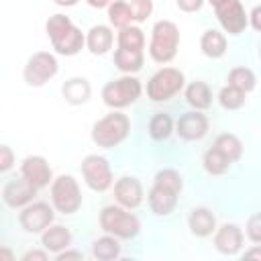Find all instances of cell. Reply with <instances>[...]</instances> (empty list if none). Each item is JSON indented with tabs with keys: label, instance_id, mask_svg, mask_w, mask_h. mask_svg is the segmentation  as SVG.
I'll list each match as a JSON object with an SVG mask.
<instances>
[{
	"label": "cell",
	"instance_id": "6da1fadb",
	"mask_svg": "<svg viewBox=\"0 0 261 261\" xmlns=\"http://www.w3.org/2000/svg\"><path fill=\"white\" fill-rule=\"evenodd\" d=\"M45 31H47V37H49L53 49L59 55H65V57L77 55L86 45V35L65 14L49 16V20L45 22Z\"/></svg>",
	"mask_w": 261,
	"mask_h": 261
},
{
	"label": "cell",
	"instance_id": "7a4b0ae2",
	"mask_svg": "<svg viewBox=\"0 0 261 261\" xmlns=\"http://www.w3.org/2000/svg\"><path fill=\"white\" fill-rule=\"evenodd\" d=\"M128 133H130V120L126 114L118 110H112L110 114L102 116L92 124V141L104 149L118 147L128 137Z\"/></svg>",
	"mask_w": 261,
	"mask_h": 261
},
{
	"label": "cell",
	"instance_id": "3957f363",
	"mask_svg": "<svg viewBox=\"0 0 261 261\" xmlns=\"http://www.w3.org/2000/svg\"><path fill=\"white\" fill-rule=\"evenodd\" d=\"M179 47V29L171 20H157L151 31L149 55L155 63H169L177 55Z\"/></svg>",
	"mask_w": 261,
	"mask_h": 261
},
{
	"label": "cell",
	"instance_id": "277c9868",
	"mask_svg": "<svg viewBox=\"0 0 261 261\" xmlns=\"http://www.w3.org/2000/svg\"><path fill=\"white\" fill-rule=\"evenodd\" d=\"M100 226L106 234H112L116 239H135L141 230V222L135 214H130L120 204L104 206L100 212Z\"/></svg>",
	"mask_w": 261,
	"mask_h": 261
},
{
	"label": "cell",
	"instance_id": "5b68a950",
	"mask_svg": "<svg viewBox=\"0 0 261 261\" xmlns=\"http://www.w3.org/2000/svg\"><path fill=\"white\" fill-rule=\"evenodd\" d=\"M141 92H143L141 82L133 73H124L122 77H116L102 88V100L108 108L120 110V108L135 104L139 100Z\"/></svg>",
	"mask_w": 261,
	"mask_h": 261
},
{
	"label": "cell",
	"instance_id": "8992f818",
	"mask_svg": "<svg viewBox=\"0 0 261 261\" xmlns=\"http://www.w3.org/2000/svg\"><path fill=\"white\" fill-rule=\"evenodd\" d=\"M186 84L184 71L175 67H161L147 82V98L151 102H167L171 100Z\"/></svg>",
	"mask_w": 261,
	"mask_h": 261
},
{
	"label": "cell",
	"instance_id": "52a82bcc",
	"mask_svg": "<svg viewBox=\"0 0 261 261\" xmlns=\"http://www.w3.org/2000/svg\"><path fill=\"white\" fill-rule=\"evenodd\" d=\"M51 204L61 214H73L82 206V192L80 184L73 175H57L51 181Z\"/></svg>",
	"mask_w": 261,
	"mask_h": 261
},
{
	"label": "cell",
	"instance_id": "ba28073f",
	"mask_svg": "<svg viewBox=\"0 0 261 261\" xmlns=\"http://www.w3.org/2000/svg\"><path fill=\"white\" fill-rule=\"evenodd\" d=\"M57 69H59V63H57V59H55L53 53H49V51H37V53H33L27 59V65L22 69V77H24V82L29 86L41 88L49 80L55 77Z\"/></svg>",
	"mask_w": 261,
	"mask_h": 261
},
{
	"label": "cell",
	"instance_id": "9c48e42d",
	"mask_svg": "<svg viewBox=\"0 0 261 261\" xmlns=\"http://www.w3.org/2000/svg\"><path fill=\"white\" fill-rule=\"evenodd\" d=\"M82 175L86 186L94 192H106L114 184L112 167L102 155H86L82 161Z\"/></svg>",
	"mask_w": 261,
	"mask_h": 261
},
{
	"label": "cell",
	"instance_id": "30bf717a",
	"mask_svg": "<svg viewBox=\"0 0 261 261\" xmlns=\"http://www.w3.org/2000/svg\"><path fill=\"white\" fill-rule=\"evenodd\" d=\"M53 218H55V212L47 202H31L18 214L20 226L31 234H41L53 222Z\"/></svg>",
	"mask_w": 261,
	"mask_h": 261
},
{
	"label": "cell",
	"instance_id": "8fae6325",
	"mask_svg": "<svg viewBox=\"0 0 261 261\" xmlns=\"http://www.w3.org/2000/svg\"><path fill=\"white\" fill-rule=\"evenodd\" d=\"M214 10H216V18H218L220 27L228 35H241L249 24V16H247L241 0H224L222 4L214 6Z\"/></svg>",
	"mask_w": 261,
	"mask_h": 261
},
{
	"label": "cell",
	"instance_id": "7c38bea8",
	"mask_svg": "<svg viewBox=\"0 0 261 261\" xmlns=\"http://www.w3.org/2000/svg\"><path fill=\"white\" fill-rule=\"evenodd\" d=\"M208 126V116L202 110H190L177 118V122L173 124V133H177V137L184 141H200L206 137Z\"/></svg>",
	"mask_w": 261,
	"mask_h": 261
},
{
	"label": "cell",
	"instance_id": "4fadbf2b",
	"mask_svg": "<svg viewBox=\"0 0 261 261\" xmlns=\"http://www.w3.org/2000/svg\"><path fill=\"white\" fill-rule=\"evenodd\" d=\"M20 175L29 184H33L37 190H43L53 181V171H51V167H49V163L43 155L24 157V161L20 165Z\"/></svg>",
	"mask_w": 261,
	"mask_h": 261
},
{
	"label": "cell",
	"instance_id": "5bb4252c",
	"mask_svg": "<svg viewBox=\"0 0 261 261\" xmlns=\"http://www.w3.org/2000/svg\"><path fill=\"white\" fill-rule=\"evenodd\" d=\"M243 230L234 222H226L222 226H216L214 230V247L222 255H237L243 249Z\"/></svg>",
	"mask_w": 261,
	"mask_h": 261
},
{
	"label": "cell",
	"instance_id": "9a60e30c",
	"mask_svg": "<svg viewBox=\"0 0 261 261\" xmlns=\"http://www.w3.org/2000/svg\"><path fill=\"white\" fill-rule=\"evenodd\" d=\"M114 198L122 208L133 210L143 202V184L133 175H122L114 184Z\"/></svg>",
	"mask_w": 261,
	"mask_h": 261
},
{
	"label": "cell",
	"instance_id": "2e32d148",
	"mask_svg": "<svg viewBox=\"0 0 261 261\" xmlns=\"http://www.w3.org/2000/svg\"><path fill=\"white\" fill-rule=\"evenodd\" d=\"M37 192H39V190H37L33 184H29L24 177H20V179L10 181V184L4 188L2 198H4L6 206H10V208H24L27 204L33 202V198L37 196Z\"/></svg>",
	"mask_w": 261,
	"mask_h": 261
},
{
	"label": "cell",
	"instance_id": "e0dca14e",
	"mask_svg": "<svg viewBox=\"0 0 261 261\" xmlns=\"http://www.w3.org/2000/svg\"><path fill=\"white\" fill-rule=\"evenodd\" d=\"M177 192H171L167 188H161V186H155L149 190V196H147V202H149V208L153 214L157 216H167L173 212V208L177 206Z\"/></svg>",
	"mask_w": 261,
	"mask_h": 261
},
{
	"label": "cell",
	"instance_id": "ac0fdd59",
	"mask_svg": "<svg viewBox=\"0 0 261 261\" xmlns=\"http://www.w3.org/2000/svg\"><path fill=\"white\" fill-rule=\"evenodd\" d=\"M114 33L108 24H94L86 35V47L92 55H106L112 49Z\"/></svg>",
	"mask_w": 261,
	"mask_h": 261
},
{
	"label": "cell",
	"instance_id": "d6986e66",
	"mask_svg": "<svg viewBox=\"0 0 261 261\" xmlns=\"http://www.w3.org/2000/svg\"><path fill=\"white\" fill-rule=\"evenodd\" d=\"M188 226H190V232L194 237H200V239L210 237L216 230V216L212 214V210H208L204 206H198L190 212Z\"/></svg>",
	"mask_w": 261,
	"mask_h": 261
},
{
	"label": "cell",
	"instance_id": "ffe728a7",
	"mask_svg": "<svg viewBox=\"0 0 261 261\" xmlns=\"http://www.w3.org/2000/svg\"><path fill=\"white\" fill-rule=\"evenodd\" d=\"M41 245L45 247V251L49 253H59L63 249H69L71 245V232L61 226V224H49L43 232H41Z\"/></svg>",
	"mask_w": 261,
	"mask_h": 261
},
{
	"label": "cell",
	"instance_id": "44dd1931",
	"mask_svg": "<svg viewBox=\"0 0 261 261\" xmlns=\"http://www.w3.org/2000/svg\"><path fill=\"white\" fill-rule=\"evenodd\" d=\"M61 94L65 98V102L77 106L90 100L92 96V86L86 77H69L63 86H61Z\"/></svg>",
	"mask_w": 261,
	"mask_h": 261
},
{
	"label": "cell",
	"instance_id": "7402d4cb",
	"mask_svg": "<svg viewBox=\"0 0 261 261\" xmlns=\"http://www.w3.org/2000/svg\"><path fill=\"white\" fill-rule=\"evenodd\" d=\"M145 63V53L143 49H116L114 51V65L122 73H137L141 71Z\"/></svg>",
	"mask_w": 261,
	"mask_h": 261
},
{
	"label": "cell",
	"instance_id": "603a6c76",
	"mask_svg": "<svg viewBox=\"0 0 261 261\" xmlns=\"http://www.w3.org/2000/svg\"><path fill=\"white\" fill-rule=\"evenodd\" d=\"M200 49L206 57L210 59H218L226 53V37L216 31V29H208L202 33V39H200Z\"/></svg>",
	"mask_w": 261,
	"mask_h": 261
},
{
	"label": "cell",
	"instance_id": "cb8c5ba5",
	"mask_svg": "<svg viewBox=\"0 0 261 261\" xmlns=\"http://www.w3.org/2000/svg\"><path fill=\"white\" fill-rule=\"evenodd\" d=\"M186 102L196 110H206L212 104V90L206 82H192L186 88Z\"/></svg>",
	"mask_w": 261,
	"mask_h": 261
},
{
	"label": "cell",
	"instance_id": "d4e9b609",
	"mask_svg": "<svg viewBox=\"0 0 261 261\" xmlns=\"http://www.w3.org/2000/svg\"><path fill=\"white\" fill-rule=\"evenodd\" d=\"M212 147H214L218 153H222L230 163L239 161L241 155H243V143H241V139H239L237 135H232V133H222V135H218Z\"/></svg>",
	"mask_w": 261,
	"mask_h": 261
},
{
	"label": "cell",
	"instance_id": "484cf974",
	"mask_svg": "<svg viewBox=\"0 0 261 261\" xmlns=\"http://www.w3.org/2000/svg\"><path fill=\"white\" fill-rule=\"evenodd\" d=\"M92 255L100 261H112L120 257V243L112 234H104L92 243Z\"/></svg>",
	"mask_w": 261,
	"mask_h": 261
},
{
	"label": "cell",
	"instance_id": "4316f807",
	"mask_svg": "<svg viewBox=\"0 0 261 261\" xmlns=\"http://www.w3.org/2000/svg\"><path fill=\"white\" fill-rule=\"evenodd\" d=\"M228 86H232V88L249 94V92L255 90L257 77H255L253 69H249V67H232L228 71Z\"/></svg>",
	"mask_w": 261,
	"mask_h": 261
},
{
	"label": "cell",
	"instance_id": "83f0119b",
	"mask_svg": "<svg viewBox=\"0 0 261 261\" xmlns=\"http://www.w3.org/2000/svg\"><path fill=\"white\" fill-rule=\"evenodd\" d=\"M116 41H118L120 49H143L145 47V33L141 31V27L128 24V27H122L118 31Z\"/></svg>",
	"mask_w": 261,
	"mask_h": 261
},
{
	"label": "cell",
	"instance_id": "f1b7e54d",
	"mask_svg": "<svg viewBox=\"0 0 261 261\" xmlns=\"http://www.w3.org/2000/svg\"><path fill=\"white\" fill-rule=\"evenodd\" d=\"M173 133V118L165 112H157L151 120H149V135L155 141H165L169 139Z\"/></svg>",
	"mask_w": 261,
	"mask_h": 261
},
{
	"label": "cell",
	"instance_id": "f546056e",
	"mask_svg": "<svg viewBox=\"0 0 261 261\" xmlns=\"http://www.w3.org/2000/svg\"><path fill=\"white\" fill-rule=\"evenodd\" d=\"M106 8H108V20H110L112 27L122 29V27H128L133 22V14H130L128 2H124V0H112Z\"/></svg>",
	"mask_w": 261,
	"mask_h": 261
},
{
	"label": "cell",
	"instance_id": "4dcf8cb0",
	"mask_svg": "<svg viewBox=\"0 0 261 261\" xmlns=\"http://www.w3.org/2000/svg\"><path fill=\"white\" fill-rule=\"evenodd\" d=\"M202 163H204V169H206L210 175H222V173H226L228 167H230V161H228L222 153H218L214 147L204 153Z\"/></svg>",
	"mask_w": 261,
	"mask_h": 261
},
{
	"label": "cell",
	"instance_id": "1f68e13d",
	"mask_svg": "<svg viewBox=\"0 0 261 261\" xmlns=\"http://www.w3.org/2000/svg\"><path fill=\"white\" fill-rule=\"evenodd\" d=\"M153 184L155 186H161V188H167V190H171V192H181V188H184V179H181V175H179V171H175V169H171V167H165V169H159L157 173H155V177H153Z\"/></svg>",
	"mask_w": 261,
	"mask_h": 261
},
{
	"label": "cell",
	"instance_id": "d6a6232c",
	"mask_svg": "<svg viewBox=\"0 0 261 261\" xmlns=\"http://www.w3.org/2000/svg\"><path fill=\"white\" fill-rule=\"evenodd\" d=\"M247 94L245 92H241V90H237V88H232V86H224L220 92H218V102H220V106L222 108H226V110H239L241 106H245V98Z\"/></svg>",
	"mask_w": 261,
	"mask_h": 261
},
{
	"label": "cell",
	"instance_id": "836d02e7",
	"mask_svg": "<svg viewBox=\"0 0 261 261\" xmlns=\"http://www.w3.org/2000/svg\"><path fill=\"white\" fill-rule=\"evenodd\" d=\"M128 8H130V14H133V20L135 22H143L153 12V0H130Z\"/></svg>",
	"mask_w": 261,
	"mask_h": 261
},
{
	"label": "cell",
	"instance_id": "e575fe53",
	"mask_svg": "<svg viewBox=\"0 0 261 261\" xmlns=\"http://www.w3.org/2000/svg\"><path fill=\"white\" fill-rule=\"evenodd\" d=\"M245 234L249 237V241L253 245L261 243V216L259 214H251L247 224H245Z\"/></svg>",
	"mask_w": 261,
	"mask_h": 261
},
{
	"label": "cell",
	"instance_id": "d590c367",
	"mask_svg": "<svg viewBox=\"0 0 261 261\" xmlns=\"http://www.w3.org/2000/svg\"><path fill=\"white\" fill-rule=\"evenodd\" d=\"M14 165V151L8 145H0V173L10 171Z\"/></svg>",
	"mask_w": 261,
	"mask_h": 261
},
{
	"label": "cell",
	"instance_id": "8d00e7d4",
	"mask_svg": "<svg viewBox=\"0 0 261 261\" xmlns=\"http://www.w3.org/2000/svg\"><path fill=\"white\" fill-rule=\"evenodd\" d=\"M175 2H177V8L184 12H198L204 4V0H175Z\"/></svg>",
	"mask_w": 261,
	"mask_h": 261
},
{
	"label": "cell",
	"instance_id": "74e56055",
	"mask_svg": "<svg viewBox=\"0 0 261 261\" xmlns=\"http://www.w3.org/2000/svg\"><path fill=\"white\" fill-rule=\"evenodd\" d=\"M55 259H57V261H69V259H77V261H82L84 255H82L80 251H67V249H63V251L55 253Z\"/></svg>",
	"mask_w": 261,
	"mask_h": 261
},
{
	"label": "cell",
	"instance_id": "f35d334b",
	"mask_svg": "<svg viewBox=\"0 0 261 261\" xmlns=\"http://www.w3.org/2000/svg\"><path fill=\"white\" fill-rule=\"evenodd\" d=\"M47 251H27L22 255V261H31V259H37V261H47Z\"/></svg>",
	"mask_w": 261,
	"mask_h": 261
},
{
	"label": "cell",
	"instance_id": "ab89813d",
	"mask_svg": "<svg viewBox=\"0 0 261 261\" xmlns=\"http://www.w3.org/2000/svg\"><path fill=\"white\" fill-rule=\"evenodd\" d=\"M259 14H261V8H259V6H255V8H253V12H251V27H253L255 31H259V29H261Z\"/></svg>",
	"mask_w": 261,
	"mask_h": 261
},
{
	"label": "cell",
	"instance_id": "60d3db41",
	"mask_svg": "<svg viewBox=\"0 0 261 261\" xmlns=\"http://www.w3.org/2000/svg\"><path fill=\"white\" fill-rule=\"evenodd\" d=\"M14 259V253L6 247H0V261H12Z\"/></svg>",
	"mask_w": 261,
	"mask_h": 261
},
{
	"label": "cell",
	"instance_id": "b9f144b4",
	"mask_svg": "<svg viewBox=\"0 0 261 261\" xmlns=\"http://www.w3.org/2000/svg\"><path fill=\"white\" fill-rule=\"evenodd\" d=\"M86 2H88L92 8H106L112 0H86Z\"/></svg>",
	"mask_w": 261,
	"mask_h": 261
},
{
	"label": "cell",
	"instance_id": "7bdbcfd3",
	"mask_svg": "<svg viewBox=\"0 0 261 261\" xmlns=\"http://www.w3.org/2000/svg\"><path fill=\"white\" fill-rule=\"evenodd\" d=\"M53 2H55L57 6H65V8H67V6H75L80 0H53Z\"/></svg>",
	"mask_w": 261,
	"mask_h": 261
},
{
	"label": "cell",
	"instance_id": "ee69618b",
	"mask_svg": "<svg viewBox=\"0 0 261 261\" xmlns=\"http://www.w3.org/2000/svg\"><path fill=\"white\" fill-rule=\"evenodd\" d=\"M245 257H257V259H261V249H259V245H255V249H253V251L245 253Z\"/></svg>",
	"mask_w": 261,
	"mask_h": 261
},
{
	"label": "cell",
	"instance_id": "f6af8a7d",
	"mask_svg": "<svg viewBox=\"0 0 261 261\" xmlns=\"http://www.w3.org/2000/svg\"><path fill=\"white\" fill-rule=\"evenodd\" d=\"M208 2H210V4H212V6H218V4H222V2H224V0H208Z\"/></svg>",
	"mask_w": 261,
	"mask_h": 261
}]
</instances>
